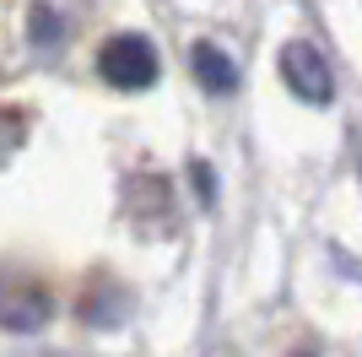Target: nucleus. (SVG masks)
I'll list each match as a JSON object with an SVG mask.
<instances>
[{
  "instance_id": "nucleus-4",
  "label": "nucleus",
  "mask_w": 362,
  "mask_h": 357,
  "mask_svg": "<svg viewBox=\"0 0 362 357\" xmlns=\"http://www.w3.org/2000/svg\"><path fill=\"white\" fill-rule=\"evenodd\" d=\"M195 81L206 92H216V98H222V92H233L238 87V60L227 55V49H216V44H195Z\"/></svg>"
},
{
  "instance_id": "nucleus-3",
  "label": "nucleus",
  "mask_w": 362,
  "mask_h": 357,
  "mask_svg": "<svg viewBox=\"0 0 362 357\" xmlns=\"http://www.w3.org/2000/svg\"><path fill=\"white\" fill-rule=\"evenodd\" d=\"M49 293L28 276H0V330H38L49 319Z\"/></svg>"
},
{
  "instance_id": "nucleus-1",
  "label": "nucleus",
  "mask_w": 362,
  "mask_h": 357,
  "mask_svg": "<svg viewBox=\"0 0 362 357\" xmlns=\"http://www.w3.org/2000/svg\"><path fill=\"white\" fill-rule=\"evenodd\" d=\"M98 71H103L108 87L141 92V87L157 81L163 60H157V44H151V38H141V33H114V38L98 49Z\"/></svg>"
},
{
  "instance_id": "nucleus-6",
  "label": "nucleus",
  "mask_w": 362,
  "mask_h": 357,
  "mask_svg": "<svg viewBox=\"0 0 362 357\" xmlns=\"http://www.w3.org/2000/svg\"><path fill=\"white\" fill-rule=\"evenodd\" d=\"M22 135H28L22 114H0V163H11V152L22 147Z\"/></svg>"
},
{
  "instance_id": "nucleus-5",
  "label": "nucleus",
  "mask_w": 362,
  "mask_h": 357,
  "mask_svg": "<svg viewBox=\"0 0 362 357\" xmlns=\"http://www.w3.org/2000/svg\"><path fill=\"white\" fill-rule=\"evenodd\" d=\"M28 38H33V49H60V44H65V22H60V11H49V6H33Z\"/></svg>"
},
{
  "instance_id": "nucleus-2",
  "label": "nucleus",
  "mask_w": 362,
  "mask_h": 357,
  "mask_svg": "<svg viewBox=\"0 0 362 357\" xmlns=\"http://www.w3.org/2000/svg\"><path fill=\"white\" fill-rule=\"evenodd\" d=\"M281 81H287L292 98H303V103H330V98H335L330 60L319 55L314 44H303V38L281 49Z\"/></svg>"
}]
</instances>
